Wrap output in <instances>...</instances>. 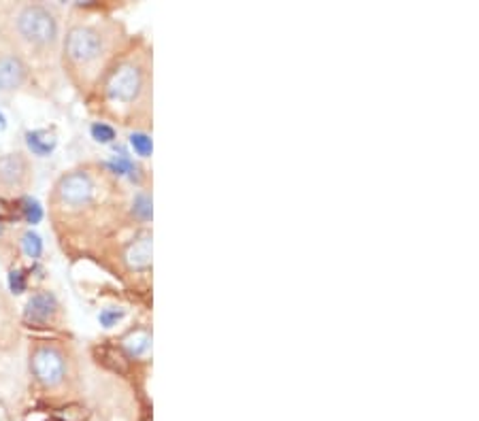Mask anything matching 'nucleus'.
Masks as SVG:
<instances>
[{
  "instance_id": "f3484780",
  "label": "nucleus",
  "mask_w": 479,
  "mask_h": 421,
  "mask_svg": "<svg viewBox=\"0 0 479 421\" xmlns=\"http://www.w3.org/2000/svg\"><path fill=\"white\" fill-rule=\"evenodd\" d=\"M21 215L28 224H38L43 219V209L34 198H23L21 200Z\"/></svg>"
},
{
  "instance_id": "f8f14e48",
  "label": "nucleus",
  "mask_w": 479,
  "mask_h": 421,
  "mask_svg": "<svg viewBox=\"0 0 479 421\" xmlns=\"http://www.w3.org/2000/svg\"><path fill=\"white\" fill-rule=\"evenodd\" d=\"M26 145H28V151L32 155H49L55 145H58V138L49 132V130H32L26 134Z\"/></svg>"
},
{
  "instance_id": "4468645a",
  "label": "nucleus",
  "mask_w": 479,
  "mask_h": 421,
  "mask_svg": "<svg viewBox=\"0 0 479 421\" xmlns=\"http://www.w3.org/2000/svg\"><path fill=\"white\" fill-rule=\"evenodd\" d=\"M21 251L30 258V260H38L41 256H43V241H41V236L36 234V232H32V230H26L23 234H21Z\"/></svg>"
},
{
  "instance_id": "f03ea898",
  "label": "nucleus",
  "mask_w": 479,
  "mask_h": 421,
  "mask_svg": "<svg viewBox=\"0 0 479 421\" xmlns=\"http://www.w3.org/2000/svg\"><path fill=\"white\" fill-rule=\"evenodd\" d=\"M83 102L98 121L130 132H151L154 43L145 34H130L122 53Z\"/></svg>"
},
{
  "instance_id": "423d86ee",
  "label": "nucleus",
  "mask_w": 479,
  "mask_h": 421,
  "mask_svg": "<svg viewBox=\"0 0 479 421\" xmlns=\"http://www.w3.org/2000/svg\"><path fill=\"white\" fill-rule=\"evenodd\" d=\"M79 351L64 339H32L28 345V371L32 383L47 396H64L81 383Z\"/></svg>"
},
{
  "instance_id": "20e7f679",
  "label": "nucleus",
  "mask_w": 479,
  "mask_h": 421,
  "mask_svg": "<svg viewBox=\"0 0 479 421\" xmlns=\"http://www.w3.org/2000/svg\"><path fill=\"white\" fill-rule=\"evenodd\" d=\"M64 11L51 2L0 4V40L17 51L38 75L60 60ZM60 68V66H58Z\"/></svg>"
},
{
  "instance_id": "f257e3e1",
  "label": "nucleus",
  "mask_w": 479,
  "mask_h": 421,
  "mask_svg": "<svg viewBox=\"0 0 479 421\" xmlns=\"http://www.w3.org/2000/svg\"><path fill=\"white\" fill-rule=\"evenodd\" d=\"M132 190L107 162H79L58 175L47 194V213L58 245L66 256L98 258L130 228Z\"/></svg>"
},
{
  "instance_id": "6ab92c4d",
  "label": "nucleus",
  "mask_w": 479,
  "mask_h": 421,
  "mask_svg": "<svg viewBox=\"0 0 479 421\" xmlns=\"http://www.w3.org/2000/svg\"><path fill=\"white\" fill-rule=\"evenodd\" d=\"M119 317H122V313H115V311H111V309H104V311L98 315V322H100L104 328H111V326H115V324L119 322Z\"/></svg>"
},
{
  "instance_id": "6e6552de",
  "label": "nucleus",
  "mask_w": 479,
  "mask_h": 421,
  "mask_svg": "<svg viewBox=\"0 0 479 421\" xmlns=\"http://www.w3.org/2000/svg\"><path fill=\"white\" fill-rule=\"evenodd\" d=\"M41 75L9 45L0 40V92L2 94H41Z\"/></svg>"
},
{
  "instance_id": "a211bd4d",
  "label": "nucleus",
  "mask_w": 479,
  "mask_h": 421,
  "mask_svg": "<svg viewBox=\"0 0 479 421\" xmlns=\"http://www.w3.org/2000/svg\"><path fill=\"white\" fill-rule=\"evenodd\" d=\"M9 288H11V294H23L26 292V275H23V270H19V268H15V270H11L9 273Z\"/></svg>"
},
{
  "instance_id": "0eeeda50",
  "label": "nucleus",
  "mask_w": 479,
  "mask_h": 421,
  "mask_svg": "<svg viewBox=\"0 0 479 421\" xmlns=\"http://www.w3.org/2000/svg\"><path fill=\"white\" fill-rule=\"evenodd\" d=\"M21 324L36 330L60 332L66 326V309L51 290H36L23 305Z\"/></svg>"
},
{
  "instance_id": "7ed1b4c3",
  "label": "nucleus",
  "mask_w": 479,
  "mask_h": 421,
  "mask_svg": "<svg viewBox=\"0 0 479 421\" xmlns=\"http://www.w3.org/2000/svg\"><path fill=\"white\" fill-rule=\"evenodd\" d=\"M130 38L124 19L98 4H75L64 19L58 66L85 100Z\"/></svg>"
},
{
  "instance_id": "2eb2a0df",
  "label": "nucleus",
  "mask_w": 479,
  "mask_h": 421,
  "mask_svg": "<svg viewBox=\"0 0 479 421\" xmlns=\"http://www.w3.org/2000/svg\"><path fill=\"white\" fill-rule=\"evenodd\" d=\"M130 145L134 149L136 155L141 158H149L151 155V138H149V132H130Z\"/></svg>"
},
{
  "instance_id": "9d476101",
  "label": "nucleus",
  "mask_w": 479,
  "mask_h": 421,
  "mask_svg": "<svg viewBox=\"0 0 479 421\" xmlns=\"http://www.w3.org/2000/svg\"><path fill=\"white\" fill-rule=\"evenodd\" d=\"M21 339V319L11 296L0 285V351H11Z\"/></svg>"
},
{
  "instance_id": "39448f33",
  "label": "nucleus",
  "mask_w": 479,
  "mask_h": 421,
  "mask_svg": "<svg viewBox=\"0 0 479 421\" xmlns=\"http://www.w3.org/2000/svg\"><path fill=\"white\" fill-rule=\"evenodd\" d=\"M96 262L136 294L149 296L154 285V230L139 226L113 241Z\"/></svg>"
},
{
  "instance_id": "aec40b11",
  "label": "nucleus",
  "mask_w": 479,
  "mask_h": 421,
  "mask_svg": "<svg viewBox=\"0 0 479 421\" xmlns=\"http://www.w3.org/2000/svg\"><path fill=\"white\" fill-rule=\"evenodd\" d=\"M4 128H6V117H4V115L0 113V134L4 132Z\"/></svg>"
},
{
  "instance_id": "dca6fc26",
  "label": "nucleus",
  "mask_w": 479,
  "mask_h": 421,
  "mask_svg": "<svg viewBox=\"0 0 479 421\" xmlns=\"http://www.w3.org/2000/svg\"><path fill=\"white\" fill-rule=\"evenodd\" d=\"M90 134H92V138L96 143L107 145V143H111L115 138V128L109 126V124H104V121H94L92 128H90Z\"/></svg>"
},
{
  "instance_id": "9b49d317",
  "label": "nucleus",
  "mask_w": 479,
  "mask_h": 421,
  "mask_svg": "<svg viewBox=\"0 0 479 421\" xmlns=\"http://www.w3.org/2000/svg\"><path fill=\"white\" fill-rule=\"evenodd\" d=\"M117 347L130 362H147L151 354V328L147 324L130 328L117 341Z\"/></svg>"
},
{
  "instance_id": "ddd939ff",
  "label": "nucleus",
  "mask_w": 479,
  "mask_h": 421,
  "mask_svg": "<svg viewBox=\"0 0 479 421\" xmlns=\"http://www.w3.org/2000/svg\"><path fill=\"white\" fill-rule=\"evenodd\" d=\"M90 411L79 403H66L53 411V421H87Z\"/></svg>"
},
{
  "instance_id": "1a4fd4ad",
  "label": "nucleus",
  "mask_w": 479,
  "mask_h": 421,
  "mask_svg": "<svg viewBox=\"0 0 479 421\" xmlns=\"http://www.w3.org/2000/svg\"><path fill=\"white\" fill-rule=\"evenodd\" d=\"M34 183V166L28 151L13 149L0 155V192L6 196H23Z\"/></svg>"
}]
</instances>
